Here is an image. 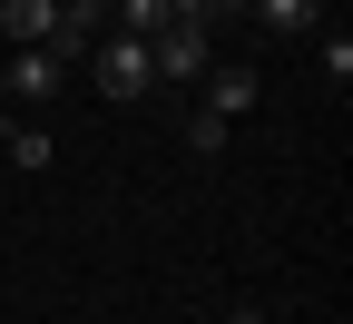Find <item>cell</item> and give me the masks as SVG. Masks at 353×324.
<instances>
[{"label":"cell","mask_w":353,"mask_h":324,"mask_svg":"<svg viewBox=\"0 0 353 324\" xmlns=\"http://www.w3.org/2000/svg\"><path fill=\"white\" fill-rule=\"evenodd\" d=\"M226 324H265V314H255V305H236V314H226Z\"/></svg>","instance_id":"8fae6325"},{"label":"cell","mask_w":353,"mask_h":324,"mask_svg":"<svg viewBox=\"0 0 353 324\" xmlns=\"http://www.w3.org/2000/svg\"><path fill=\"white\" fill-rule=\"evenodd\" d=\"M324 79H334V88H353V39H343V30H324Z\"/></svg>","instance_id":"30bf717a"},{"label":"cell","mask_w":353,"mask_h":324,"mask_svg":"<svg viewBox=\"0 0 353 324\" xmlns=\"http://www.w3.org/2000/svg\"><path fill=\"white\" fill-rule=\"evenodd\" d=\"M176 10H167V0H108V30H128V39H157Z\"/></svg>","instance_id":"52a82bcc"},{"label":"cell","mask_w":353,"mask_h":324,"mask_svg":"<svg viewBox=\"0 0 353 324\" xmlns=\"http://www.w3.org/2000/svg\"><path fill=\"white\" fill-rule=\"evenodd\" d=\"M148 69H157V79H176V88H187V79H206V69H216V30L167 20V30L148 39Z\"/></svg>","instance_id":"6da1fadb"},{"label":"cell","mask_w":353,"mask_h":324,"mask_svg":"<svg viewBox=\"0 0 353 324\" xmlns=\"http://www.w3.org/2000/svg\"><path fill=\"white\" fill-rule=\"evenodd\" d=\"M0 99H10V88H0Z\"/></svg>","instance_id":"7c38bea8"},{"label":"cell","mask_w":353,"mask_h":324,"mask_svg":"<svg viewBox=\"0 0 353 324\" xmlns=\"http://www.w3.org/2000/svg\"><path fill=\"white\" fill-rule=\"evenodd\" d=\"M226 128H236V118H216V108H196V118H187V158H226Z\"/></svg>","instance_id":"9c48e42d"},{"label":"cell","mask_w":353,"mask_h":324,"mask_svg":"<svg viewBox=\"0 0 353 324\" xmlns=\"http://www.w3.org/2000/svg\"><path fill=\"white\" fill-rule=\"evenodd\" d=\"M50 30H59V0H0V39L10 50H39Z\"/></svg>","instance_id":"277c9868"},{"label":"cell","mask_w":353,"mask_h":324,"mask_svg":"<svg viewBox=\"0 0 353 324\" xmlns=\"http://www.w3.org/2000/svg\"><path fill=\"white\" fill-rule=\"evenodd\" d=\"M88 50H99V88H108V99H148V88H157V69H148V39L99 30Z\"/></svg>","instance_id":"7a4b0ae2"},{"label":"cell","mask_w":353,"mask_h":324,"mask_svg":"<svg viewBox=\"0 0 353 324\" xmlns=\"http://www.w3.org/2000/svg\"><path fill=\"white\" fill-rule=\"evenodd\" d=\"M0 88H10L20 108H50L59 88H69V59L50 50V39H39V50H10V69H0Z\"/></svg>","instance_id":"3957f363"},{"label":"cell","mask_w":353,"mask_h":324,"mask_svg":"<svg viewBox=\"0 0 353 324\" xmlns=\"http://www.w3.org/2000/svg\"><path fill=\"white\" fill-rule=\"evenodd\" d=\"M10 167H20V177L59 167V137H50V128H20V118H10Z\"/></svg>","instance_id":"ba28073f"},{"label":"cell","mask_w":353,"mask_h":324,"mask_svg":"<svg viewBox=\"0 0 353 324\" xmlns=\"http://www.w3.org/2000/svg\"><path fill=\"white\" fill-rule=\"evenodd\" d=\"M255 30H275V39H314L324 30V0H245Z\"/></svg>","instance_id":"5b68a950"},{"label":"cell","mask_w":353,"mask_h":324,"mask_svg":"<svg viewBox=\"0 0 353 324\" xmlns=\"http://www.w3.org/2000/svg\"><path fill=\"white\" fill-rule=\"evenodd\" d=\"M206 108L216 118H245L255 108V69H206Z\"/></svg>","instance_id":"8992f818"}]
</instances>
